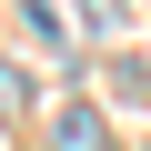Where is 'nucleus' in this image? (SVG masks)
<instances>
[{"label":"nucleus","instance_id":"nucleus-1","mask_svg":"<svg viewBox=\"0 0 151 151\" xmlns=\"http://www.w3.org/2000/svg\"><path fill=\"white\" fill-rule=\"evenodd\" d=\"M50 151H111V141H101V111H81V101H70V111L50 121Z\"/></svg>","mask_w":151,"mask_h":151},{"label":"nucleus","instance_id":"nucleus-2","mask_svg":"<svg viewBox=\"0 0 151 151\" xmlns=\"http://www.w3.org/2000/svg\"><path fill=\"white\" fill-rule=\"evenodd\" d=\"M10 30H20L30 50H70V40H60V10H50V0H20V20H10Z\"/></svg>","mask_w":151,"mask_h":151},{"label":"nucleus","instance_id":"nucleus-3","mask_svg":"<svg viewBox=\"0 0 151 151\" xmlns=\"http://www.w3.org/2000/svg\"><path fill=\"white\" fill-rule=\"evenodd\" d=\"M91 20H101V30H111V20H121V0H91Z\"/></svg>","mask_w":151,"mask_h":151}]
</instances>
